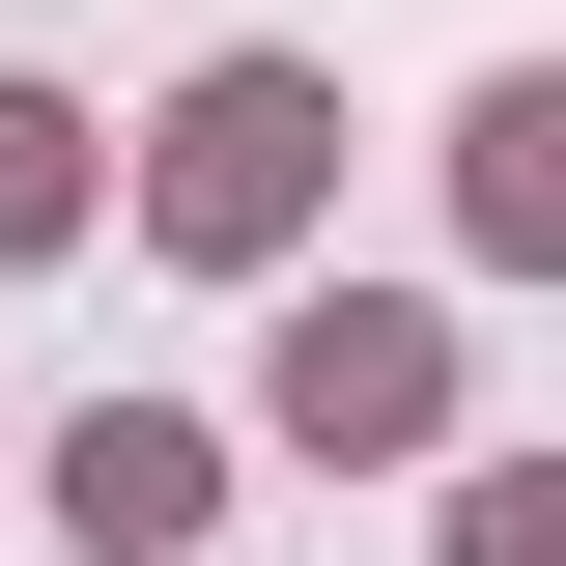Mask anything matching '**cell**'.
<instances>
[{"mask_svg":"<svg viewBox=\"0 0 566 566\" xmlns=\"http://www.w3.org/2000/svg\"><path fill=\"white\" fill-rule=\"evenodd\" d=\"M283 424L397 453V424H424V312H312V340H283Z\"/></svg>","mask_w":566,"mask_h":566,"instance_id":"1","label":"cell"},{"mask_svg":"<svg viewBox=\"0 0 566 566\" xmlns=\"http://www.w3.org/2000/svg\"><path fill=\"white\" fill-rule=\"evenodd\" d=\"M283 142H312L283 85H199V142H170V199H199V227H283Z\"/></svg>","mask_w":566,"mask_h":566,"instance_id":"2","label":"cell"}]
</instances>
